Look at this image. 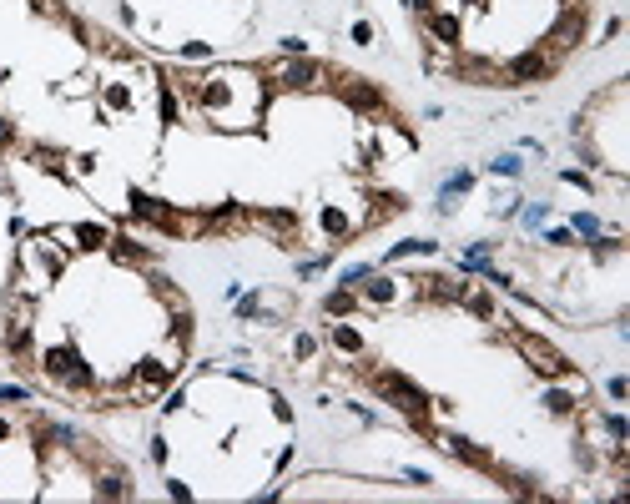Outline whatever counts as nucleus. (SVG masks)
Segmentation results:
<instances>
[{
    "label": "nucleus",
    "instance_id": "nucleus-26",
    "mask_svg": "<svg viewBox=\"0 0 630 504\" xmlns=\"http://www.w3.org/2000/svg\"><path fill=\"white\" fill-rule=\"evenodd\" d=\"M0 399H26V388H0Z\"/></svg>",
    "mask_w": 630,
    "mask_h": 504
},
{
    "label": "nucleus",
    "instance_id": "nucleus-15",
    "mask_svg": "<svg viewBox=\"0 0 630 504\" xmlns=\"http://www.w3.org/2000/svg\"><path fill=\"white\" fill-rule=\"evenodd\" d=\"M464 303H469V308H474V313H479V318H489V313H494V308H489V298H484V293H464Z\"/></svg>",
    "mask_w": 630,
    "mask_h": 504
},
{
    "label": "nucleus",
    "instance_id": "nucleus-20",
    "mask_svg": "<svg viewBox=\"0 0 630 504\" xmlns=\"http://www.w3.org/2000/svg\"><path fill=\"white\" fill-rule=\"evenodd\" d=\"M323 227H328V232H343L348 222H343V212H323Z\"/></svg>",
    "mask_w": 630,
    "mask_h": 504
},
{
    "label": "nucleus",
    "instance_id": "nucleus-3",
    "mask_svg": "<svg viewBox=\"0 0 630 504\" xmlns=\"http://www.w3.org/2000/svg\"><path fill=\"white\" fill-rule=\"evenodd\" d=\"M550 41H560V45H580V41H585V6H570V11L550 26Z\"/></svg>",
    "mask_w": 630,
    "mask_h": 504
},
{
    "label": "nucleus",
    "instance_id": "nucleus-24",
    "mask_svg": "<svg viewBox=\"0 0 630 504\" xmlns=\"http://www.w3.org/2000/svg\"><path fill=\"white\" fill-rule=\"evenodd\" d=\"M353 41H358V45H368V41H373V26H368V21H358V26H353Z\"/></svg>",
    "mask_w": 630,
    "mask_h": 504
},
{
    "label": "nucleus",
    "instance_id": "nucleus-6",
    "mask_svg": "<svg viewBox=\"0 0 630 504\" xmlns=\"http://www.w3.org/2000/svg\"><path fill=\"white\" fill-rule=\"evenodd\" d=\"M444 449H449V454H459V459H469V464H489V454L479 449V444H469V439H459V434H449V439H444Z\"/></svg>",
    "mask_w": 630,
    "mask_h": 504
},
{
    "label": "nucleus",
    "instance_id": "nucleus-19",
    "mask_svg": "<svg viewBox=\"0 0 630 504\" xmlns=\"http://www.w3.org/2000/svg\"><path fill=\"white\" fill-rule=\"evenodd\" d=\"M161 117L177 122V96H171V91H161Z\"/></svg>",
    "mask_w": 630,
    "mask_h": 504
},
{
    "label": "nucleus",
    "instance_id": "nucleus-21",
    "mask_svg": "<svg viewBox=\"0 0 630 504\" xmlns=\"http://www.w3.org/2000/svg\"><path fill=\"white\" fill-rule=\"evenodd\" d=\"M358 277H368V262H353V267H343V283H358Z\"/></svg>",
    "mask_w": 630,
    "mask_h": 504
},
{
    "label": "nucleus",
    "instance_id": "nucleus-13",
    "mask_svg": "<svg viewBox=\"0 0 630 504\" xmlns=\"http://www.w3.org/2000/svg\"><path fill=\"white\" fill-rule=\"evenodd\" d=\"M323 308H328V313L338 318V313H348V308H353V298H348V293L338 288V293H328V303H323Z\"/></svg>",
    "mask_w": 630,
    "mask_h": 504
},
{
    "label": "nucleus",
    "instance_id": "nucleus-14",
    "mask_svg": "<svg viewBox=\"0 0 630 504\" xmlns=\"http://www.w3.org/2000/svg\"><path fill=\"white\" fill-rule=\"evenodd\" d=\"M368 298H373V303H388V298H393V283H388V277H378V283H368Z\"/></svg>",
    "mask_w": 630,
    "mask_h": 504
},
{
    "label": "nucleus",
    "instance_id": "nucleus-16",
    "mask_svg": "<svg viewBox=\"0 0 630 504\" xmlns=\"http://www.w3.org/2000/svg\"><path fill=\"white\" fill-rule=\"evenodd\" d=\"M409 252H434V242H398L393 257H409Z\"/></svg>",
    "mask_w": 630,
    "mask_h": 504
},
{
    "label": "nucleus",
    "instance_id": "nucleus-5",
    "mask_svg": "<svg viewBox=\"0 0 630 504\" xmlns=\"http://www.w3.org/2000/svg\"><path fill=\"white\" fill-rule=\"evenodd\" d=\"M343 101L358 106V111H378V106H383V91L368 86V81H353V76H348V86H343Z\"/></svg>",
    "mask_w": 630,
    "mask_h": 504
},
{
    "label": "nucleus",
    "instance_id": "nucleus-2",
    "mask_svg": "<svg viewBox=\"0 0 630 504\" xmlns=\"http://www.w3.org/2000/svg\"><path fill=\"white\" fill-rule=\"evenodd\" d=\"M550 71H555V61H550V55H540V50H525V55H514V61H509V81H550Z\"/></svg>",
    "mask_w": 630,
    "mask_h": 504
},
{
    "label": "nucleus",
    "instance_id": "nucleus-27",
    "mask_svg": "<svg viewBox=\"0 0 630 504\" xmlns=\"http://www.w3.org/2000/svg\"><path fill=\"white\" fill-rule=\"evenodd\" d=\"M409 6H414V11H434V0H409Z\"/></svg>",
    "mask_w": 630,
    "mask_h": 504
},
{
    "label": "nucleus",
    "instance_id": "nucleus-18",
    "mask_svg": "<svg viewBox=\"0 0 630 504\" xmlns=\"http://www.w3.org/2000/svg\"><path fill=\"white\" fill-rule=\"evenodd\" d=\"M605 429H610V439H625V434H630V424H625L620 414H610V419H605Z\"/></svg>",
    "mask_w": 630,
    "mask_h": 504
},
{
    "label": "nucleus",
    "instance_id": "nucleus-22",
    "mask_svg": "<svg viewBox=\"0 0 630 504\" xmlns=\"http://www.w3.org/2000/svg\"><path fill=\"white\" fill-rule=\"evenodd\" d=\"M575 232H585V237H595V232H600V222H595V217H575Z\"/></svg>",
    "mask_w": 630,
    "mask_h": 504
},
{
    "label": "nucleus",
    "instance_id": "nucleus-25",
    "mask_svg": "<svg viewBox=\"0 0 630 504\" xmlns=\"http://www.w3.org/2000/svg\"><path fill=\"white\" fill-rule=\"evenodd\" d=\"M605 388H610V399H625V394H630V383H625V378H610Z\"/></svg>",
    "mask_w": 630,
    "mask_h": 504
},
{
    "label": "nucleus",
    "instance_id": "nucleus-10",
    "mask_svg": "<svg viewBox=\"0 0 630 504\" xmlns=\"http://www.w3.org/2000/svg\"><path fill=\"white\" fill-rule=\"evenodd\" d=\"M489 172H494V177H520V156H494Z\"/></svg>",
    "mask_w": 630,
    "mask_h": 504
},
{
    "label": "nucleus",
    "instance_id": "nucleus-11",
    "mask_svg": "<svg viewBox=\"0 0 630 504\" xmlns=\"http://www.w3.org/2000/svg\"><path fill=\"white\" fill-rule=\"evenodd\" d=\"M545 409H550V414H570V409H575V399L555 388V394H545Z\"/></svg>",
    "mask_w": 630,
    "mask_h": 504
},
{
    "label": "nucleus",
    "instance_id": "nucleus-7",
    "mask_svg": "<svg viewBox=\"0 0 630 504\" xmlns=\"http://www.w3.org/2000/svg\"><path fill=\"white\" fill-rule=\"evenodd\" d=\"M282 81L288 86H313L318 81V61H288L282 66Z\"/></svg>",
    "mask_w": 630,
    "mask_h": 504
},
{
    "label": "nucleus",
    "instance_id": "nucleus-23",
    "mask_svg": "<svg viewBox=\"0 0 630 504\" xmlns=\"http://www.w3.org/2000/svg\"><path fill=\"white\" fill-rule=\"evenodd\" d=\"M101 494H111V499H122L127 489H122V479H117V474H111V479H101Z\"/></svg>",
    "mask_w": 630,
    "mask_h": 504
},
{
    "label": "nucleus",
    "instance_id": "nucleus-8",
    "mask_svg": "<svg viewBox=\"0 0 630 504\" xmlns=\"http://www.w3.org/2000/svg\"><path fill=\"white\" fill-rule=\"evenodd\" d=\"M434 36L454 45V41H459V21H454V16H434Z\"/></svg>",
    "mask_w": 630,
    "mask_h": 504
},
{
    "label": "nucleus",
    "instance_id": "nucleus-1",
    "mask_svg": "<svg viewBox=\"0 0 630 504\" xmlns=\"http://www.w3.org/2000/svg\"><path fill=\"white\" fill-rule=\"evenodd\" d=\"M378 383V394H388L398 409H404V414H414V419H424V409H429V399H424V388L419 383H409L404 373H378L373 378Z\"/></svg>",
    "mask_w": 630,
    "mask_h": 504
},
{
    "label": "nucleus",
    "instance_id": "nucleus-17",
    "mask_svg": "<svg viewBox=\"0 0 630 504\" xmlns=\"http://www.w3.org/2000/svg\"><path fill=\"white\" fill-rule=\"evenodd\" d=\"M161 378H166L161 363H142V383H161Z\"/></svg>",
    "mask_w": 630,
    "mask_h": 504
},
{
    "label": "nucleus",
    "instance_id": "nucleus-28",
    "mask_svg": "<svg viewBox=\"0 0 630 504\" xmlns=\"http://www.w3.org/2000/svg\"><path fill=\"white\" fill-rule=\"evenodd\" d=\"M6 141H11V127H6V122H0V146H6Z\"/></svg>",
    "mask_w": 630,
    "mask_h": 504
},
{
    "label": "nucleus",
    "instance_id": "nucleus-9",
    "mask_svg": "<svg viewBox=\"0 0 630 504\" xmlns=\"http://www.w3.org/2000/svg\"><path fill=\"white\" fill-rule=\"evenodd\" d=\"M333 343H338L343 353H358V348H363V338H358L353 328H333Z\"/></svg>",
    "mask_w": 630,
    "mask_h": 504
},
{
    "label": "nucleus",
    "instance_id": "nucleus-4",
    "mask_svg": "<svg viewBox=\"0 0 630 504\" xmlns=\"http://www.w3.org/2000/svg\"><path fill=\"white\" fill-rule=\"evenodd\" d=\"M520 348H525V353L535 358V368H545V373H565V368H570V363H565V358H560L550 343H540V338H535V333H525V338H520Z\"/></svg>",
    "mask_w": 630,
    "mask_h": 504
},
{
    "label": "nucleus",
    "instance_id": "nucleus-12",
    "mask_svg": "<svg viewBox=\"0 0 630 504\" xmlns=\"http://www.w3.org/2000/svg\"><path fill=\"white\" fill-rule=\"evenodd\" d=\"M6 343H11V353H26V348H31V328H11Z\"/></svg>",
    "mask_w": 630,
    "mask_h": 504
}]
</instances>
